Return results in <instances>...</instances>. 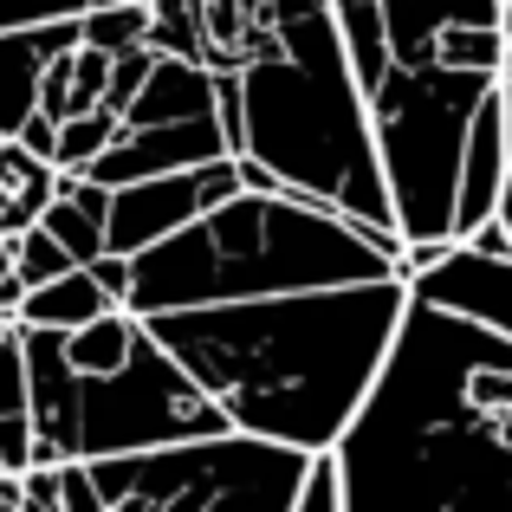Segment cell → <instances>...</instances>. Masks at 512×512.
<instances>
[{
  "instance_id": "6da1fadb",
  "label": "cell",
  "mask_w": 512,
  "mask_h": 512,
  "mask_svg": "<svg viewBox=\"0 0 512 512\" xmlns=\"http://www.w3.org/2000/svg\"><path fill=\"white\" fill-rule=\"evenodd\" d=\"M331 461L344 512H512V338L409 299Z\"/></svg>"
},
{
  "instance_id": "ba28073f",
  "label": "cell",
  "mask_w": 512,
  "mask_h": 512,
  "mask_svg": "<svg viewBox=\"0 0 512 512\" xmlns=\"http://www.w3.org/2000/svg\"><path fill=\"white\" fill-rule=\"evenodd\" d=\"M512 175V150H506V111L500 91L480 104L474 130H467V156H461V188H454V247L467 234H480L487 221H500V195Z\"/></svg>"
},
{
  "instance_id": "e0dca14e",
  "label": "cell",
  "mask_w": 512,
  "mask_h": 512,
  "mask_svg": "<svg viewBox=\"0 0 512 512\" xmlns=\"http://www.w3.org/2000/svg\"><path fill=\"white\" fill-rule=\"evenodd\" d=\"M78 39L104 59H124V52L150 46V7H91L78 20Z\"/></svg>"
},
{
  "instance_id": "f546056e",
  "label": "cell",
  "mask_w": 512,
  "mask_h": 512,
  "mask_svg": "<svg viewBox=\"0 0 512 512\" xmlns=\"http://www.w3.org/2000/svg\"><path fill=\"white\" fill-rule=\"evenodd\" d=\"M500 33H506V72H512V7H506V26H500ZM500 72V78H506Z\"/></svg>"
},
{
  "instance_id": "1f68e13d",
  "label": "cell",
  "mask_w": 512,
  "mask_h": 512,
  "mask_svg": "<svg viewBox=\"0 0 512 512\" xmlns=\"http://www.w3.org/2000/svg\"><path fill=\"white\" fill-rule=\"evenodd\" d=\"M13 331H20V325H0V350H7V338H13Z\"/></svg>"
},
{
  "instance_id": "d6986e66",
  "label": "cell",
  "mask_w": 512,
  "mask_h": 512,
  "mask_svg": "<svg viewBox=\"0 0 512 512\" xmlns=\"http://www.w3.org/2000/svg\"><path fill=\"white\" fill-rule=\"evenodd\" d=\"M91 0H0V33H33V26L85 20Z\"/></svg>"
},
{
  "instance_id": "484cf974",
  "label": "cell",
  "mask_w": 512,
  "mask_h": 512,
  "mask_svg": "<svg viewBox=\"0 0 512 512\" xmlns=\"http://www.w3.org/2000/svg\"><path fill=\"white\" fill-rule=\"evenodd\" d=\"M461 247H467V253H480V260H512V240H506V227H500V221H487L480 234H467Z\"/></svg>"
},
{
  "instance_id": "5bb4252c",
  "label": "cell",
  "mask_w": 512,
  "mask_h": 512,
  "mask_svg": "<svg viewBox=\"0 0 512 512\" xmlns=\"http://www.w3.org/2000/svg\"><path fill=\"white\" fill-rule=\"evenodd\" d=\"M137 344H143V318L104 312L98 325H85V331L65 338V363H72L78 376H117L130 357H137Z\"/></svg>"
},
{
  "instance_id": "44dd1931",
  "label": "cell",
  "mask_w": 512,
  "mask_h": 512,
  "mask_svg": "<svg viewBox=\"0 0 512 512\" xmlns=\"http://www.w3.org/2000/svg\"><path fill=\"white\" fill-rule=\"evenodd\" d=\"M299 512H344V487H338V461H312L305 474V493H299Z\"/></svg>"
},
{
  "instance_id": "836d02e7",
  "label": "cell",
  "mask_w": 512,
  "mask_h": 512,
  "mask_svg": "<svg viewBox=\"0 0 512 512\" xmlns=\"http://www.w3.org/2000/svg\"><path fill=\"white\" fill-rule=\"evenodd\" d=\"M500 7H512V0H500Z\"/></svg>"
},
{
  "instance_id": "cb8c5ba5",
  "label": "cell",
  "mask_w": 512,
  "mask_h": 512,
  "mask_svg": "<svg viewBox=\"0 0 512 512\" xmlns=\"http://www.w3.org/2000/svg\"><path fill=\"white\" fill-rule=\"evenodd\" d=\"M91 279H98V292L117 305V312H130V260H117V253H104L98 266H85Z\"/></svg>"
},
{
  "instance_id": "4fadbf2b",
  "label": "cell",
  "mask_w": 512,
  "mask_h": 512,
  "mask_svg": "<svg viewBox=\"0 0 512 512\" xmlns=\"http://www.w3.org/2000/svg\"><path fill=\"white\" fill-rule=\"evenodd\" d=\"M104 312H117V305L104 299L98 279H91L85 266H78V273H65L59 286L26 292V305H20V331H52V338H72V331L98 325Z\"/></svg>"
},
{
  "instance_id": "f1b7e54d",
  "label": "cell",
  "mask_w": 512,
  "mask_h": 512,
  "mask_svg": "<svg viewBox=\"0 0 512 512\" xmlns=\"http://www.w3.org/2000/svg\"><path fill=\"white\" fill-rule=\"evenodd\" d=\"M500 227H506V240H512V175H506V195H500Z\"/></svg>"
},
{
  "instance_id": "7402d4cb",
  "label": "cell",
  "mask_w": 512,
  "mask_h": 512,
  "mask_svg": "<svg viewBox=\"0 0 512 512\" xmlns=\"http://www.w3.org/2000/svg\"><path fill=\"white\" fill-rule=\"evenodd\" d=\"M59 512H104V493H98V480H91L85 461L59 467Z\"/></svg>"
},
{
  "instance_id": "7c38bea8",
  "label": "cell",
  "mask_w": 512,
  "mask_h": 512,
  "mask_svg": "<svg viewBox=\"0 0 512 512\" xmlns=\"http://www.w3.org/2000/svg\"><path fill=\"white\" fill-rule=\"evenodd\" d=\"M389 46H435L454 26H500L506 7L500 0H376Z\"/></svg>"
},
{
  "instance_id": "83f0119b",
  "label": "cell",
  "mask_w": 512,
  "mask_h": 512,
  "mask_svg": "<svg viewBox=\"0 0 512 512\" xmlns=\"http://www.w3.org/2000/svg\"><path fill=\"white\" fill-rule=\"evenodd\" d=\"M0 286H13V240H0Z\"/></svg>"
},
{
  "instance_id": "603a6c76",
  "label": "cell",
  "mask_w": 512,
  "mask_h": 512,
  "mask_svg": "<svg viewBox=\"0 0 512 512\" xmlns=\"http://www.w3.org/2000/svg\"><path fill=\"white\" fill-rule=\"evenodd\" d=\"M20 512H59V467L20 474Z\"/></svg>"
},
{
  "instance_id": "52a82bcc",
  "label": "cell",
  "mask_w": 512,
  "mask_h": 512,
  "mask_svg": "<svg viewBox=\"0 0 512 512\" xmlns=\"http://www.w3.org/2000/svg\"><path fill=\"white\" fill-rule=\"evenodd\" d=\"M234 195H240L234 163H208V169H188V175H163V182L117 188L111 195V221H104V247H111L117 260H143L150 247L188 234L201 214H214Z\"/></svg>"
},
{
  "instance_id": "d6a6232c",
  "label": "cell",
  "mask_w": 512,
  "mask_h": 512,
  "mask_svg": "<svg viewBox=\"0 0 512 512\" xmlns=\"http://www.w3.org/2000/svg\"><path fill=\"white\" fill-rule=\"evenodd\" d=\"M0 221H7V188H0Z\"/></svg>"
},
{
  "instance_id": "d4e9b609",
  "label": "cell",
  "mask_w": 512,
  "mask_h": 512,
  "mask_svg": "<svg viewBox=\"0 0 512 512\" xmlns=\"http://www.w3.org/2000/svg\"><path fill=\"white\" fill-rule=\"evenodd\" d=\"M13 143H20L26 156H39V163L52 169V150H59V124H46V117H33V124H26V130H20Z\"/></svg>"
},
{
  "instance_id": "277c9868",
  "label": "cell",
  "mask_w": 512,
  "mask_h": 512,
  "mask_svg": "<svg viewBox=\"0 0 512 512\" xmlns=\"http://www.w3.org/2000/svg\"><path fill=\"white\" fill-rule=\"evenodd\" d=\"M396 266V253H383L370 234H357L312 201L234 195L214 214H201L188 234L130 260V318L383 286V279H402Z\"/></svg>"
},
{
  "instance_id": "e575fe53",
  "label": "cell",
  "mask_w": 512,
  "mask_h": 512,
  "mask_svg": "<svg viewBox=\"0 0 512 512\" xmlns=\"http://www.w3.org/2000/svg\"><path fill=\"white\" fill-rule=\"evenodd\" d=\"M0 143H7V137H0Z\"/></svg>"
},
{
  "instance_id": "8992f818",
  "label": "cell",
  "mask_w": 512,
  "mask_h": 512,
  "mask_svg": "<svg viewBox=\"0 0 512 512\" xmlns=\"http://www.w3.org/2000/svg\"><path fill=\"white\" fill-rule=\"evenodd\" d=\"M221 435H234L227 415L175 370L150 331L117 376H78V461H130Z\"/></svg>"
},
{
  "instance_id": "5b68a950",
  "label": "cell",
  "mask_w": 512,
  "mask_h": 512,
  "mask_svg": "<svg viewBox=\"0 0 512 512\" xmlns=\"http://www.w3.org/2000/svg\"><path fill=\"white\" fill-rule=\"evenodd\" d=\"M85 467L104 493V512H299L305 474H312L305 454L247 435Z\"/></svg>"
},
{
  "instance_id": "2e32d148",
  "label": "cell",
  "mask_w": 512,
  "mask_h": 512,
  "mask_svg": "<svg viewBox=\"0 0 512 512\" xmlns=\"http://www.w3.org/2000/svg\"><path fill=\"white\" fill-rule=\"evenodd\" d=\"M124 137V117L111 111H91V117H72V124H59V150H52V169L59 175H91L104 163V150Z\"/></svg>"
},
{
  "instance_id": "ffe728a7",
  "label": "cell",
  "mask_w": 512,
  "mask_h": 512,
  "mask_svg": "<svg viewBox=\"0 0 512 512\" xmlns=\"http://www.w3.org/2000/svg\"><path fill=\"white\" fill-rule=\"evenodd\" d=\"M150 72H156V52H150V46H143V52H124V59H111V91H104V111H111V117H124L130 104L143 98Z\"/></svg>"
},
{
  "instance_id": "9a60e30c",
  "label": "cell",
  "mask_w": 512,
  "mask_h": 512,
  "mask_svg": "<svg viewBox=\"0 0 512 512\" xmlns=\"http://www.w3.org/2000/svg\"><path fill=\"white\" fill-rule=\"evenodd\" d=\"M150 52L156 59H182L208 72V26H201V0H150Z\"/></svg>"
},
{
  "instance_id": "4dcf8cb0",
  "label": "cell",
  "mask_w": 512,
  "mask_h": 512,
  "mask_svg": "<svg viewBox=\"0 0 512 512\" xmlns=\"http://www.w3.org/2000/svg\"><path fill=\"white\" fill-rule=\"evenodd\" d=\"M91 7H150V0H91Z\"/></svg>"
},
{
  "instance_id": "9c48e42d",
  "label": "cell",
  "mask_w": 512,
  "mask_h": 512,
  "mask_svg": "<svg viewBox=\"0 0 512 512\" xmlns=\"http://www.w3.org/2000/svg\"><path fill=\"white\" fill-rule=\"evenodd\" d=\"M78 20L65 26H33V33H0V137H20L39 117V85H46L52 59L78 52Z\"/></svg>"
},
{
  "instance_id": "4316f807",
  "label": "cell",
  "mask_w": 512,
  "mask_h": 512,
  "mask_svg": "<svg viewBox=\"0 0 512 512\" xmlns=\"http://www.w3.org/2000/svg\"><path fill=\"white\" fill-rule=\"evenodd\" d=\"M500 111H506V150H512V72L500 78Z\"/></svg>"
},
{
  "instance_id": "7a4b0ae2",
  "label": "cell",
  "mask_w": 512,
  "mask_h": 512,
  "mask_svg": "<svg viewBox=\"0 0 512 512\" xmlns=\"http://www.w3.org/2000/svg\"><path fill=\"white\" fill-rule=\"evenodd\" d=\"M402 318H409V286L383 279V286L299 292L266 305L163 312L143 318V331L227 415L234 435L325 461L370 402Z\"/></svg>"
},
{
  "instance_id": "30bf717a",
  "label": "cell",
  "mask_w": 512,
  "mask_h": 512,
  "mask_svg": "<svg viewBox=\"0 0 512 512\" xmlns=\"http://www.w3.org/2000/svg\"><path fill=\"white\" fill-rule=\"evenodd\" d=\"M201 117H221L214 111V72L182 59H156L143 98L124 111V130H169V124H201Z\"/></svg>"
},
{
  "instance_id": "3957f363",
  "label": "cell",
  "mask_w": 512,
  "mask_h": 512,
  "mask_svg": "<svg viewBox=\"0 0 512 512\" xmlns=\"http://www.w3.org/2000/svg\"><path fill=\"white\" fill-rule=\"evenodd\" d=\"M214 111L240 163H260L292 201L338 214L402 260L363 85L331 0H260L240 72L214 78Z\"/></svg>"
},
{
  "instance_id": "ac0fdd59",
  "label": "cell",
  "mask_w": 512,
  "mask_h": 512,
  "mask_svg": "<svg viewBox=\"0 0 512 512\" xmlns=\"http://www.w3.org/2000/svg\"><path fill=\"white\" fill-rule=\"evenodd\" d=\"M13 273H20L26 292H39V286H59V279L78 273V266H72V253H65L46 227H33L26 240H13Z\"/></svg>"
},
{
  "instance_id": "8fae6325",
  "label": "cell",
  "mask_w": 512,
  "mask_h": 512,
  "mask_svg": "<svg viewBox=\"0 0 512 512\" xmlns=\"http://www.w3.org/2000/svg\"><path fill=\"white\" fill-rule=\"evenodd\" d=\"M104 221H111V188L85 182V175H59V201L46 208V234L72 253V266H98L104 253Z\"/></svg>"
}]
</instances>
